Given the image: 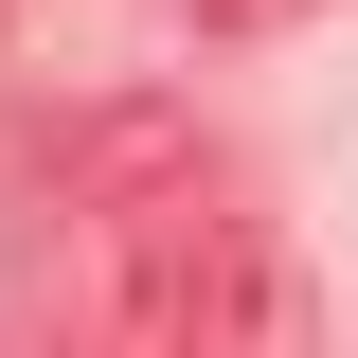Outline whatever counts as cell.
<instances>
[{
  "instance_id": "6da1fadb",
  "label": "cell",
  "mask_w": 358,
  "mask_h": 358,
  "mask_svg": "<svg viewBox=\"0 0 358 358\" xmlns=\"http://www.w3.org/2000/svg\"><path fill=\"white\" fill-rule=\"evenodd\" d=\"M90 233H108V268H72V322H108V341H287L305 322V287L197 197H126Z\"/></svg>"
}]
</instances>
